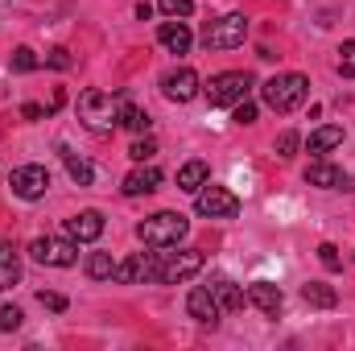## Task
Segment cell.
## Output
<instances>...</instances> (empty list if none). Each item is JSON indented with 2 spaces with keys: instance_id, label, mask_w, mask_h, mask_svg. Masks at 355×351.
<instances>
[{
  "instance_id": "cell-1",
  "label": "cell",
  "mask_w": 355,
  "mask_h": 351,
  "mask_svg": "<svg viewBox=\"0 0 355 351\" xmlns=\"http://www.w3.org/2000/svg\"><path fill=\"white\" fill-rule=\"evenodd\" d=\"M186 236H190V219L182 211H157L137 223V240L145 248H178Z\"/></svg>"
},
{
  "instance_id": "cell-2",
  "label": "cell",
  "mask_w": 355,
  "mask_h": 351,
  "mask_svg": "<svg viewBox=\"0 0 355 351\" xmlns=\"http://www.w3.org/2000/svg\"><path fill=\"white\" fill-rule=\"evenodd\" d=\"M261 95H265V103L272 112H297L302 103H306V95H310V79L306 75H297V71H289V75H272L261 83Z\"/></svg>"
},
{
  "instance_id": "cell-3",
  "label": "cell",
  "mask_w": 355,
  "mask_h": 351,
  "mask_svg": "<svg viewBox=\"0 0 355 351\" xmlns=\"http://www.w3.org/2000/svg\"><path fill=\"white\" fill-rule=\"evenodd\" d=\"M128 99V91H120L116 99L107 95V91H99V87H87L83 95H79V120L87 124L91 132H112L116 128V103H124Z\"/></svg>"
},
{
  "instance_id": "cell-4",
  "label": "cell",
  "mask_w": 355,
  "mask_h": 351,
  "mask_svg": "<svg viewBox=\"0 0 355 351\" xmlns=\"http://www.w3.org/2000/svg\"><path fill=\"white\" fill-rule=\"evenodd\" d=\"M202 264H207V257H202L198 248H182V252H166V248H157L153 281H157V285H182V281H190L194 273H202Z\"/></svg>"
},
{
  "instance_id": "cell-5",
  "label": "cell",
  "mask_w": 355,
  "mask_h": 351,
  "mask_svg": "<svg viewBox=\"0 0 355 351\" xmlns=\"http://www.w3.org/2000/svg\"><path fill=\"white\" fill-rule=\"evenodd\" d=\"M248 29H252V21L244 12H223V17L202 25V46L207 50H236V46H244Z\"/></svg>"
},
{
  "instance_id": "cell-6",
  "label": "cell",
  "mask_w": 355,
  "mask_h": 351,
  "mask_svg": "<svg viewBox=\"0 0 355 351\" xmlns=\"http://www.w3.org/2000/svg\"><path fill=\"white\" fill-rule=\"evenodd\" d=\"M257 87V79L248 75V71H223V75H215L211 83H207V99H211V108H236L240 99H248Z\"/></svg>"
},
{
  "instance_id": "cell-7",
  "label": "cell",
  "mask_w": 355,
  "mask_h": 351,
  "mask_svg": "<svg viewBox=\"0 0 355 351\" xmlns=\"http://www.w3.org/2000/svg\"><path fill=\"white\" fill-rule=\"evenodd\" d=\"M29 257L37 264H46V268H71L79 261V240H71V236H37L29 244Z\"/></svg>"
},
{
  "instance_id": "cell-8",
  "label": "cell",
  "mask_w": 355,
  "mask_h": 351,
  "mask_svg": "<svg viewBox=\"0 0 355 351\" xmlns=\"http://www.w3.org/2000/svg\"><path fill=\"white\" fill-rule=\"evenodd\" d=\"M194 211L202 215V219H236L240 215V198L227 190V186H202L198 194H194Z\"/></svg>"
},
{
  "instance_id": "cell-9",
  "label": "cell",
  "mask_w": 355,
  "mask_h": 351,
  "mask_svg": "<svg viewBox=\"0 0 355 351\" xmlns=\"http://www.w3.org/2000/svg\"><path fill=\"white\" fill-rule=\"evenodd\" d=\"M8 186H12V194L17 198H25V203H37L46 190H50V170L46 166H17L12 174H8Z\"/></svg>"
},
{
  "instance_id": "cell-10",
  "label": "cell",
  "mask_w": 355,
  "mask_h": 351,
  "mask_svg": "<svg viewBox=\"0 0 355 351\" xmlns=\"http://www.w3.org/2000/svg\"><path fill=\"white\" fill-rule=\"evenodd\" d=\"M198 91H202V79H198L194 67H174V71L162 75V95H166L170 103H190Z\"/></svg>"
},
{
  "instance_id": "cell-11",
  "label": "cell",
  "mask_w": 355,
  "mask_h": 351,
  "mask_svg": "<svg viewBox=\"0 0 355 351\" xmlns=\"http://www.w3.org/2000/svg\"><path fill=\"white\" fill-rule=\"evenodd\" d=\"M153 268H157V252H132V257L116 261V277L112 281H120V285H145V281H153Z\"/></svg>"
},
{
  "instance_id": "cell-12",
  "label": "cell",
  "mask_w": 355,
  "mask_h": 351,
  "mask_svg": "<svg viewBox=\"0 0 355 351\" xmlns=\"http://www.w3.org/2000/svg\"><path fill=\"white\" fill-rule=\"evenodd\" d=\"M186 314L194 318V323H202V327H215L219 323V302H215V293H211V285H194L190 293H186Z\"/></svg>"
},
{
  "instance_id": "cell-13",
  "label": "cell",
  "mask_w": 355,
  "mask_h": 351,
  "mask_svg": "<svg viewBox=\"0 0 355 351\" xmlns=\"http://www.w3.org/2000/svg\"><path fill=\"white\" fill-rule=\"evenodd\" d=\"M306 186H318V190H355V178L318 157L314 166H306Z\"/></svg>"
},
{
  "instance_id": "cell-14",
  "label": "cell",
  "mask_w": 355,
  "mask_h": 351,
  "mask_svg": "<svg viewBox=\"0 0 355 351\" xmlns=\"http://www.w3.org/2000/svg\"><path fill=\"white\" fill-rule=\"evenodd\" d=\"M67 236H71V240H79V244H91V240H99V236H103V211L87 207V211L71 215V219H67Z\"/></svg>"
},
{
  "instance_id": "cell-15",
  "label": "cell",
  "mask_w": 355,
  "mask_h": 351,
  "mask_svg": "<svg viewBox=\"0 0 355 351\" xmlns=\"http://www.w3.org/2000/svg\"><path fill=\"white\" fill-rule=\"evenodd\" d=\"M157 186H162V170H157V166H145V162H137V170L124 178V186H120V190H124L128 198H141V194H153Z\"/></svg>"
},
{
  "instance_id": "cell-16",
  "label": "cell",
  "mask_w": 355,
  "mask_h": 351,
  "mask_svg": "<svg viewBox=\"0 0 355 351\" xmlns=\"http://www.w3.org/2000/svg\"><path fill=\"white\" fill-rule=\"evenodd\" d=\"M248 302H252L261 314L277 318V314H281V306H285V293H281L272 281H252V285H248Z\"/></svg>"
},
{
  "instance_id": "cell-17",
  "label": "cell",
  "mask_w": 355,
  "mask_h": 351,
  "mask_svg": "<svg viewBox=\"0 0 355 351\" xmlns=\"http://www.w3.org/2000/svg\"><path fill=\"white\" fill-rule=\"evenodd\" d=\"M157 42H162L170 54H186V50H190V42H194V33H190V25H186V21L170 17V21H162V25H157Z\"/></svg>"
},
{
  "instance_id": "cell-18",
  "label": "cell",
  "mask_w": 355,
  "mask_h": 351,
  "mask_svg": "<svg viewBox=\"0 0 355 351\" xmlns=\"http://www.w3.org/2000/svg\"><path fill=\"white\" fill-rule=\"evenodd\" d=\"M211 293H215V302H219L223 314H236V310H244V302H248V293H244L232 277H215V281H211Z\"/></svg>"
},
{
  "instance_id": "cell-19",
  "label": "cell",
  "mask_w": 355,
  "mask_h": 351,
  "mask_svg": "<svg viewBox=\"0 0 355 351\" xmlns=\"http://www.w3.org/2000/svg\"><path fill=\"white\" fill-rule=\"evenodd\" d=\"M116 124H120V128H128V132H137V137H145V132H149V124H153V116H149L145 108H137L132 99H124V103H120V112H116Z\"/></svg>"
},
{
  "instance_id": "cell-20",
  "label": "cell",
  "mask_w": 355,
  "mask_h": 351,
  "mask_svg": "<svg viewBox=\"0 0 355 351\" xmlns=\"http://www.w3.org/2000/svg\"><path fill=\"white\" fill-rule=\"evenodd\" d=\"M339 145H343V128H339V124H322V128H314L310 141H306V149H310L314 157H327V153L339 149Z\"/></svg>"
},
{
  "instance_id": "cell-21",
  "label": "cell",
  "mask_w": 355,
  "mask_h": 351,
  "mask_svg": "<svg viewBox=\"0 0 355 351\" xmlns=\"http://www.w3.org/2000/svg\"><path fill=\"white\" fill-rule=\"evenodd\" d=\"M207 182H211V166H207V162H198V157H194V162H186V166L178 170V190H186V194H198Z\"/></svg>"
},
{
  "instance_id": "cell-22",
  "label": "cell",
  "mask_w": 355,
  "mask_h": 351,
  "mask_svg": "<svg viewBox=\"0 0 355 351\" xmlns=\"http://www.w3.org/2000/svg\"><path fill=\"white\" fill-rule=\"evenodd\" d=\"M302 298H306V306H314V310H335V306H339V293H335V285H327V281H306V285H302Z\"/></svg>"
},
{
  "instance_id": "cell-23",
  "label": "cell",
  "mask_w": 355,
  "mask_h": 351,
  "mask_svg": "<svg viewBox=\"0 0 355 351\" xmlns=\"http://www.w3.org/2000/svg\"><path fill=\"white\" fill-rule=\"evenodd\" d=\"M17 281H21V248L0 244V293H4V289H12Z\"/></svg>"
},
{
  "instance_id": "cell-24",
  "label": "cell",
  "mask_w": 355,
  "mask_h": 351,
  "mask_svg": "<svg viewBox=\"0 0 355 351\" xmlns=\"http://www.w3.org/2000/svg\"><path fill=\"white\" fill-rule=\"evenodd\" d=\"M62 162H67V174L75 186H91L95 182V166H91L87 157H79V153H71L67 145H62Z\"/></svg>"
},
{
  "instance_id": "cell-25",
  "label": "cell",
  "mask_w": 355,
  "mask_h": 351,
  "mask_svg": "<svg viewBox=\"0 0 355 351\" xmlns=\"http://www.w3.org/2000/svg\"><path fill=\"white\" fill-rule=\"evenodd\" d=\"M87 277L91 281H112V277H116V261H112V252H91L87 257Z\"/></svg>"
},
{
  "instance_id": "cell-26",
  "label": "cell",
  "mask_w": 355,
  "mask_h": 351,
  "mask_svg": "<svg viewBox=\"0 0 355 351\" xmlns=\"http://www.w3.org/2000/svg\"><path fill=\"white\" fill-rule=\"evenodd\" d=\"M272 149H277V157H281V162H289V157H297V149H302V137H297L293 128H285V132L272 141Z\"/></svg>"
},
{
  "instance_id": "cell-27",
  "label": "cell",
  "mask_w": 355,
  "mask_h": 351,
  "mask_svg": "<svg viewBox=\"0 0 355 351\" xmlns=\"http://www.w3.org/2000/svg\"><path fill=\"white\" fill-rule=\"evenodd\" d=\"M37 67H42V58H37L29 46H17V50H12V71H17V75H29V71H37Z\"/></svg>"
},
{
  "instance_id": "cell-28",
  "label": "cell",
  "mask_w": 355,
  "mask_h": 351,
  "mask_svg": "<svg viewBox=\"0 0 355 351\" xmlns=\"http://www.w3.org/2000/svg\"><path fill=\"white\" fill-rule=\"evenodd\" d=\"M153 153H157V141H153L149 132H145V137H137V141L128 145V157H132V162H149Z\"/></svg>"
},
{
  "instance_id": "cell-29",
  "label": "cell",
  "mask_w": 355,
  "mask_h": 351,
  "mask_svg": "<svg viewBox=\"0 0 355 351\" xmlns=\"http://www.w3.org/2000/svg\"><path fill=\"white\" fill-rule=\"evenodd\" d=\"M42 62H46L50 71H71V67H75V58H71V50H67V46H54Z\"/></svg>"
},
{
  "instance_id": "cell-30",
  "label": "cell",
  "mask_w": 355,
  "mask_h": 351,
  "mask_svg": "<svg viewBox=\"0 0 355 351\" xmlns=\"http://www.w3.org/2000/svg\"><path fill=\"white\" fill-rule=\"evenodd\" d=\"M157 8H162L166 17H178V21H182V17L194 12V0H157Z\"/></svg>"
},
{
  "instance_id": "cell-31",
  "label": "cell",
  "mask_w": 355,
  "mask_h": 351,
  "mask_svg": "<svg viewBox=\"0 0 355 351\" xmlns=\"http://www.w3.org/2000/svg\"><path fill=\"white\" fill-rule=\"evenodd\" d=\"M21 323H25L21 306H0V331H17Z\"/></svg>"
},
{
  "instance_id": "cell-32",
  "label": "cell",
  "mask_w": 355,
  "mask_h": 351,
  "mask_svg": "<svg viewBox=\"0 0 355 351\" xmlns=\"http://www.w3.org/2000/svg\"><path fill=\"white\" fill-rule=\"evenodd\" d=\"M318 261H322V268H331V273H339V268H343V261H339V248H335V244H318Z\"/></svg>"
},
{
  "instance_id": "cell-33",
  "label": "cell",
  "mask_w": 355,
  "mask_h": 351,
  "mask_svg": "<svg viewBox=\"0 0 355 351\" xmlns=\"http://www.w3.org/2000/svg\"><path fill=\"white\" fill-rule=\"evenodd\" d=\"M343 58H339V75H347L352 79L355 75V42H343V50H339Z\"/></svg>"
},
{
  "instance_id": "cell-34",
  "label": "cell",
  "mask_w": 355,
  "mask_h": 351,
  "mask_svg": "<svg viewBox=\"0 0 355 351\" xmlns=\"http://www.w3.org/2000/svg\"><path fill=\"white\" fill-rule=\"evenodd\" d=\"M232 120H236V124H252V120H257V103L240 99V103H236V112H232Z\"/></svg>"
},
{
  "instance_id": "cell-35",
  "label": "cell",
  "mask_w": 355,
  "mask_h": 351,
  "mask_svg": "<svg viewBox=\"0 0 355 351\" xmlns=\"http://www.w3.org/2000/svg\"><path fill=\"white\" fill-rule=\"evenodd\" d=\"M37 302H42V306H46V310H54V314H62V310H67V306H71V302H67V298H62V293H46V289H42V293H37Z\"/></svg>"
},
{
  "instance_id": "cell-36",
  "label": "cell",
  "mask_w": 355,
  "mask_h": 351,
  "mask_svg": "<svg viewBox=\"0 0 355 351\" xmlns=\"http://www.w3.org/2000/svg\"><path fill=\"white\" fill-rule=\"evenodd\" d=\"M50 116V108H42V103H25L21 108V120H46Z\"/></svg>"
}]
</instances>
